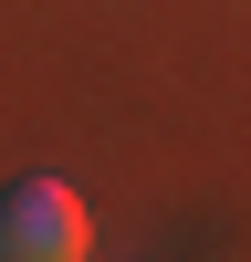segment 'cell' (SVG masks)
Here are the masks:
<instances>
[{
    "instance_id": "1",
    "label": "cell",
    "mask_w": 251,
    "mask_h": 262,
    "mask_svg": "<svg viewBox=\"0 0 251 262\" xmlns=\"http://www.w3.org/2000/svg\"><path fill=\"white\" fill-rule=\"evenodd\" d=\"M0 262H94V210L63 179H11L0 189Z\"/></svg>"
}]
</instances>
